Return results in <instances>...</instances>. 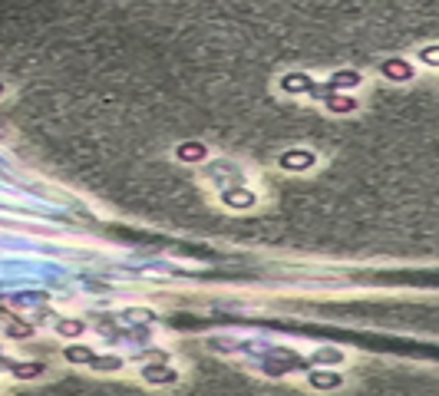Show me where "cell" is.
I'll return each mask as SVG.
<instances>
[{"mask_svg":"<svg viewBox=\"0 0 439 396\" xmlns=\"http://www.w3.org/2000/svg\"><path fill=\"white\" fill-rule=\"evenodd\" d=\"M278 89L291 99L307 96V99H317V103H321V99L327 96V86H324L321 79H314L311 73H304V70H291V73H284L278 79Z\"/></svg>","mask_w":439,"mask_h":396,"instance_id":"cell-1","label":"cell"},{"mask_svg":"<svg viewBox=\"0 0 439 396\" xmlns=\"http://www.w3.org/2000/svg\"><path fill=\"white\" fill-rule=\"evenodd\" d=\"M314 165H317V152L314 149H300V146H294V149H284L278 155V169L291 172V175H304V172H311Z\"/></svg>","mask_w":439,"mask_h":396,"instance_id":"cell-2","label":"cell"},{"mask_svg":"<svg viewBox=\"0 0 439 396\" xmlns=\"http://www.w3.org/2000/svg\"><path fill=\"white\" fill-rule=\"evenodd\" d=\"M218 198H222V205L231 208V212H251V208H257V192L255 189H248V185H241V182L225 185Z\"/></svg>","mask_w":439,"mask_h":396,"instance_id":"cell-3","label":"cell"},{"mask_svg":"<svg viewBox=\"0 0 439 396\" xmlns=\"http://www.w3.org/2000/svg\"><path fill=\"white\" fill-rule=\"evenodd\" d=\"M416 73H419V66H413L403 56H386L383 63H380V76L393 79V83H409V79H416Z\"/></svg>","mask_w":439,"mask_h":396,"instance_id":"cell-4","label":"cell"},{"mask_svg":"<svg viewBox=\"0 0 439 396\" xmlns=\"http://www.w3.org/2000/svg\"><path fill=\"white\" fill-rule=\"evenodd\" d=\"M139 376L146 380V383H152V386H172V383H179V370H175V366H169L165 360L146 364L139 370Z\"/></svg>","mask_w":439,"mask_h":396,"instance_id":"cell-5","label":"cell"},{"mask_svg":"<svg viewBox=\"0 0 439 396\" xmlns=\"http://www.w3.org/2000/svg\"><path fill=\"white\" fill-rule=\"evenodd\" d=\"M327 93H347V89H357V86H364V73L360 70H333L327 79Z\"/></svg>","mask_w":439,"mask_h":396,"instance_id":"cell-6","label":"cell"},{"mask_svg":"<svg viewBox=\"0 0 439 396\" xmlns=\"http://www.w3.org/2000/svg\"><path fill=\"white\" fill-rule=\"evenodd\" d=\"M321 106L327 109V113H333V116H350V113L360 109V99H357L354 93H327V96L321 99Z\"/></svg>","mask_w":439,"mask_h":396,"instance_id":"cell-7","label":"cell"},{"mask_svg":"<svg viewBox=\"0 0 439 396\" xmlns=\"http://www.w3.org/2000/svg\"><path fill=\"white\" fill-rule=\"evenodd\" d=\"M343 383H347V380H343V373H337V370H311V373H307V386L317 390V393H333V390H341Z\"/></svg>","mask_w":439,"mask_h":396,"instance_id":"cell-8","label":"cell"},{"mask_svg":"<svg viewBox=\"0 0 439 396\" xmlns=\"http://www.w3.org/2000/svg\"><path fill=\"white\" fill-rule=\"evenodd\" d=\"M175 159L179 162H205L208 159V146L205 142H182V146H175Z\"/></svg>","mask_w":439,"mask_h":396,"instance_id":"cell-9","label":"cell"},{"mask_svg":"<svg viewBox=\"0 0 439 396\" xmlns=\"http://www.w3.org/2000/svg\"><path fill=\"white\" fill-rule=\"evenodd\" d=\"M63 357H66V364H73V366H89L96 360V350H93V347H83V343H70L63 350Z\"/></svg>","mask_w":439,"mask_h":396,"instance_id":"cell-10","label":"cell"},{"mask_svg":"<svg viewBox=\"0 0 439 396\" xmlns=\"http://www.w3.org/2000/svg\"><path fill=\"white\" fill-rule=\"evenodd\" d=\"M53 331L60 333V337H66V340H79L86 333V321H79V317H60V321L53 324Z\"/></svg>","mask_w":439,"mask_h":396,"instance_id":"cell-11","label":"cell"},{"mask_svg":"<svg viewBox=\"0 0 439 396\" xmlns=\"http://www.w3.org/2000/svg\"><path fill=\"white\" fill-rule=\"evenodd\" d=\"M311 360H314L317 366H341L343 360H347V354H343L341 347H321V350H317Z\"/></svg>","mask_w":439,"mask_h":396,"instance_id":"cell-12","label":"cell"},{"mask_svg":"<svg viewBox=\"0 0 439 396\" xmlns=\"http://www.w3.org/2000/svg\"><path fill=\"white\" fill-rule=\"evenodd\" d=\"M7 370H11L17 380H33V376L46 373V364H7Z\"/></svg>","mask_w":439,"mask_h":396,"instance_id":"cell-13","label":"cell"},{"mask_svg":"<svg viewBox=\"0 0 439 396\" xmlns=\"http://www.w3.org/2000/svg\"><path fill=\"white\" fill-rule=\"evenodd\" d=\"M416 63L429 66V70H439V43H426L416 50Z\"/></svg>","mask_w":439,"mask_h":396,"instance_id":"cell-14","label":"cell"},{"mask_svg":"<svg viewBox=\"0 0 439 396\" xmlns=\"http://www.w3.org/2000/svg\"><path fill=\"white\" fill-rule=\"evenodd\" d=\"M89 366H93V370H106V373H109V370H119V366H122V357H116V354H103V357H99L96 354V360H93Z\"/></svg>","mask_w":439,"mask_h":396,"instance_id":"cell-15","label":"cell"},{"mask_svg":"<svg viewBox=\"0 0 439 396\" xmlns=\"http://www.w3.org/2000/svg\"><path fill=\"white\" fill-rule=\"evenodd\" d=\"M4 93H7V86H4V83H0V96H4Z\"/></svg>","mask_w":439,"mask_h":396,"instance_id":"cell-16","label":"cell"}]
</instances>
